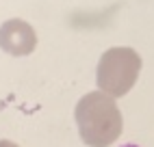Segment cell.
I'll list each match as a JSON object with an SVG mask.
<instances>
[{
	"label": "cell",
	"mask_w": 154,
	"mask_h": 147,
	"mask_svg": "<svg viewBox=\"0 0 154 147\" xmlns=\"http://www.w3.org/2000/svg\"><path fill=\"white\" fill-rule=\"evenodd\" d=\"M74 117L78 125V134L89 147H109L122 134V112L104 91H91L78 100L74 108Z\"/></svg>",
	"instance_id": "6da1fadb"
},
{
	"label": "cell",
	"mask_w": 154,
	"mask_h": 147,
	"mask_svg": "<svg viewBox=\"0 0 154 147\" xmlns=\"http://www.w3.org/2000/svg\"><path fill=\"white\" fill-rule=\"evenodd\" d=\"M141 71V56L132 48H109L98 61L96 80L100 91L122 98L135 87Z\"/></svg>",
	"instance_id": "7a4b0ae2"
},
{
	"label": "cell",
	"mask_w": 154,
	"mask_h": 147,
	"mask_svg": "<svg viewBox=\"0 0 154 147\" xmlns=\"http://www.w3.org/2000/svg\"><path fill=\"white\" fill-rule=\"evenodd\" d=\"M37 46L33 26L20 17H11L0 26V50L11 56H28Z\"/></svg>",
	"instance_id": "3957f363"
},
{
	"label": "cell",
	"mask_w": 154,
	"mask_h": 147,
	"mask_svg": "<svg viewBox=\"0 0 154 147\" xmlns=\"http://www.w3.org/2000/svg\"><path fill=\"white\" fill-rule=\"evenodd\" d=\"M0 147H20V145H15L13 141H0Z\"/></svg>",
	"instance_id": "277c9868"
}]
</instances>
